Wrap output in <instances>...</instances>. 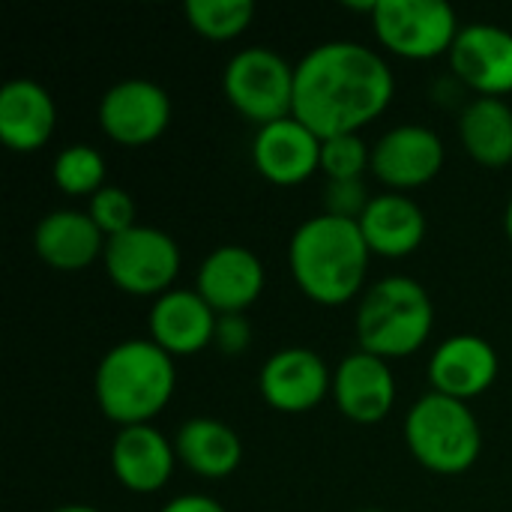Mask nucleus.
Returning a JSON list of instances; mask_svg holds the SVG:
<instances>
[{
  "label": "nucleus",
  "instance_id": "1",
  "mask_svg": "<svg viewBox=\"0 0 512 512\" xmlns=\"http://www.w3.org/2000/svg\"><path fill=\"white\" fill-rule=\"evenodd\" d=\"M390 63L369 45L333 39L309 48L294 63V114L321 141L360 132L393 102Z\"/></svg>",
  "mask_w": 512,
  "mask_h": 512
},
{
  "label": "nucleus",
  "instance_id": "2",
  "mask_svg": "<svg viewBox=\"0 0 512 512\" xmlns=\"http://www.w3.org/2000/svg\"><path fill=\"white\" fill-rule=\"evenodd\" d=\"M369 258L372 249L360 225L330 213L306 219L288 243V264L297 288L321 306L354 300L366 282Z\"/></svg>",
  "mask_w": 512,
  "mask_h": 512
},
{
  "label": "nucleus",
  "instance_id": "3",
  "mask_svg": "<svg viewBox=\"0 0 512 512\" xmlns=\"http://www.w3.org/2000/svg\"><path fill=\"white\" fill-rule=\"evenodd\" d=\"M174 387V357L153 339H126L114 345L93 375L96 405L120 429L150 423L171 402Z\"/></svg>",
  "mask_w": 512,
  "mask_h": 512
},
{
  "label": "nucleus",
  "instance_id": "4",
  "mask_svg": "<svg viewBox=\"0 0 512 512\" xmlns=\"http://www.w3.org/2000/svg\"><path fill=\"white\" fill-rule=\"evenodd\" d=\"M435 327L429 291L411 276H384L375 282L357 309V342L381 360L417 354Z\"/></svg>",
  "mask_w": 512,
  "mask_h": 512
},
{
  "label": "nucleus",
  "instance_id": "5",
  "mask_svg": "<svg viewBox=\"0 0 512 512\" xmlns=\"http://www.w3.org/2000/svg\"><path fill=\"white\" fill-rule=\"evenodd\" d=\"M405 444L426 471L459 477L477 465L483 432L468 402L432 390L411 405L405 417Z\"/></svg>",
  "mask_w": 512,
  "mask_h": 512
},
{
  "label": "nucleus",
  "instance_id": "6",
  "mask_svg": "<svg viewBox=\"0 0 512 512\" xmlns=\"http://www.w3.org/2000/svg\"><path fill=\"white\" fill-rule=\"evenodd\" d=\"M222 90L234 111L258 126L294 114V66L273 48L249 45L237 51L222 72Z\"/></svg>",
  "mask_w": 512,
  "mask_h": 512
},
{
  "label": "nucleus",
  "instance_id": "7",
  "mask_svg": "<svg viewBox=\"0 0 512 512\" xmlns=\"http://www.w3.org/2000/svg\"><path fill=\"white\" fill-rule=\"evenodd\" d=\"M102 264L114 288L123 294L162 297L174 288L183 258L177 240L168 231L135 225L126 234L108 237Z\"/></svg>",
  "mask_w": 512,
  "mask_h": 512
},
{
  "label": "nucleus",
  "instance_id": "8",
  "mask_svg": "<svg viewBox=\"0 0 512 512\" xmlns=\"http://www.w3.org/2000/svg\"><path fill=\"white\" fill-rule=\"evenodd\" d=\"M372 30L387 51L408 60H432L450 54L462 27L444 0H375Z\"/></svg>",
  "mask_w": 512,
  "mask_h": 512
},
{
  "label": "nucleus",
  "instance_id": "9",
  "mask_svg": "<svg viewBox=\"0 0 512 512\" xmlns=\"http://www.w3.org/2000/svg\"><path fill=\"white\" fill-rule=\"evenodd\" d=\"M171 123V96L147 78H123L99 99L102 132L123 147H144L162 138Z\"/></svg>",
  "mask_w": 512,
  "mask_h": 512
},
{
  "label": "nucleus",
  "instance_id": "10",
  "mask_svg": "<svg viewBox=\"0 0 512 512\" xmlns=\"http://www.w3.org/2000/svg\"><path fill=\"white\" fill-rule=\"evenodd\" d=\"M444 141L423 123L387 129L372 144V174L390 189H417L435 180L444 168Z\"/></svg>",
  "mask_w": 512,
  "mask_h": 512
},
{
  "label": "nucleus",
  "instance_id": "11",
  "mask_svg": "<svg viewBox=\"0 0 512 512\" xmlns=\"http://www.w3.org/2000/svg\"><path fill=\"white\" fill-rule=\"evenodd\" d=\"M258 387L264 402L282 414H306L333 390V375L324 357L312 348H282L261 366Z\"/></svg>",
  "mask_w": 512,
  "mask_h": 512
},
{
  "label": "nucleus",
  "instance_id": "12",
  "mask_svg": "<svg viewBox=\"0 0 512 512\" xmlns=\"http://www.w3.org/2000/svg\"><path fill=\"white\" fill-rule=\"evenodd\" d=\"M450 66L480 96L512 93V33L489 24H465L450 48Z\"/></svg>",
  "mask_w": 512,
  "mask_h": 512
},
{
  "label": "nucleus",
  "instance_id": "13",
  "mask_svg": "<svg viewBox=\"0 0 512 512\" xmlns=\"http://www.w3.org/2000/svg\"><path fill=\"white\" fill-rule=\"evenodd\" d=\"M264 264L246 246L213 249L195 276V291L216 315H243L264 291Z\"/></svg>",
  "mask_w": 512,
  "mask_h": 512
},
{
  "label": "nucleus",
  "instance_id": "14",
  "mask_svg": "<svg viewBox=\"0 0 512 512\" xmlns=\"http://www.w3.org/2000/svg\"><path fill=\"white\" fill-rule=\"evenodd\" d=\"M252 165L276 186H297L321 171V138L297 117L258 126L252 138Z\"/></svg>",
  "mask_w": 512,
  "mask_h": 512
},
{
  "label": "nucleus",
  "instance_id": "15",
  "mask_svg": "<svg viewBox=\"0 0 512 512\" xmlns=\"http://www.w3.org/2000/svg\"><path fill=\"white\" fill-rule=\"evenodd\" d=\"M501 372L498 351L477 333L444 339L429 360V384L435 393L468 402L483 396Z\"/></svg>",
  "mask_w": 512,
  "mask_h": 512
},
{
  "label": "nucleus",
  "instance_id": "16",
  "mask_svg": "<svg viewBox=\"0 0 512 512\" xmlns=\"http://www.w3.org/2000/svg\"><path fill=\"white\" fill-rule=\"evenodd\" d=\"M333 399L348 420L360 426L381 423L396 405V378L390 363L369 351L348 354L336 366Z\"/></svg>",
  "mask_w": 512,
  "mask_h": 512
},
{
  "label": "nucleus",
  "instance_id": "17",
  "mask_svg": "<svg viewBox=\"0 0 512 512\" xmlns=\"http://www.w3.org/2000/svg\"><path fill=\"white\" fill-rule=\"evenodd\" d=\"M150 339L171 357H189L213 345L219 315L192 288H171L153 300L150 309Z\"/></svg>",
  "mask_w": 512,
  "mask_h": 512
},
{
  "label": "nucleus",
  "instance_id": "18",
  "mask_svg": "<svg viewBox=\"0 0 512 512\" xmlns=\"http://www.w3.org/2000/svg\"><path fill=\"white\" fill-rule=\"evenodd\" d=\"M177 465V450L168 444V438L144 423V426H126L111 441V471L114 480L135 492V495H153L168 486Z\"/></svg>",
  "mask_w": 512,
  "mask_h": 512
},
{
  "label": "nucleus",
  "instance_id": "19",
  "mask_svg": "<svg viewBox=\"0 0 512 512\" xmlns=\"http://www.w3.org/2000/svg\"><path fill=\"white\" fill-rule=\"evenodd\" d=\"M57 129L51 93L30 78H12L0 90V141L15 153L42 150Z\"/></svg>",
  "mask_w": 512,
  "mask_h": 512
},
{
  "label": "nucleus",
  "instance_id": "20",
  "mask_svg": "<svg viewBox=\"0 0 512 512\" xmlns=\"http://www.w3.org/2000/svg\"><path fill=\"white\" fill-rule=\"evenodd\" d=\"M108 237L81 210H54L39 219L33 231V249L42 264L60 273H78L105 255Z\"/></svg>",
  "mask_w": 512,
  "mask_h": 512
},
{
  "label": "nucleus",
  "instance_id": "21",
  "mask_svg": "<svg viewBox=\"0 0 512 512\" xmlns=\"http://www.w3.org/2000/svg\"><path fill=\"white\" fill-rule=\"evenodd\" d=\"M372 255L405 258L420 249L426 240V213L417 201L402 192L372 195L369 207L357 219Z\"/></svg>",
  "mask_w": 512,
  "mask_h": 512
},
{
  "label": "nucleus",
  "instance_id": "22",
  "mask_svg": "<svg viewBox=\"0 0 512 512\" xmlns=\"http://www.w3.org/2000/svg\"><path fill=\"white\" fill-rule=\"evenodd\" d=\"M177 462H183L192 474L204 480H225L243 462L240 435L213 417H192L174 435Z\"/></svg>",
  "mask_w": 512,
  "mask_h": 512
},
{
  "label": "nucleus",
  "instance_id": "23",
  "mask_svg": "<svg viewBox=\"0 0 512 512\" xmlns=\"http://www.w3.org/2000/svg\"><path fill=\"white\" fill-rule=\"evenodd\" d=\"M459 138L468 156L486 168L512 162V108L498 96H477L459 117Z\"/></svg>",
  "mask_w": 512,
  "mask_h": 512
},
{
  "label": "nucleus",
  "instance_id": "24",
  "mask_svg": "<svg viewBox=\"0 0 512 512\" xmlns=\"http://www.w3.org/2000/svg\"><path fill=\"white\" fill-rule=\"evenodd\" d=\"M183 15L195 33L213 42H228L240 36L252 18H255V3L252 0H186Z\"/></svg>",
  "mask_w": 512,
  "mask_h": 512
},
{
  "label": "nucleus",
  "instance_id": "25",
  "mask_svg": "<svg viewBox=\"0 0 512 512\" xmlns=\"http://www.w3.org/2000/svg\"><path fill=\"white\" fill-rule=\"evenodd\" d=\"M51 177L66 195H96L105 186V159L90 144H69L54 156Z\"/></svg>",
  "mask_w": 512,
  "mask_h": 512
},
{
  "label": "nucleus",
  "instance_id": "26",
  "mask_svg": "<svg viewBox=\"0 0 512 512\" xmlns=\"http://www.w3.org/2000/svg\"><path fill=\"white\" fill-rule=\"evenodd\" d=\"M366 168H372V147L360 138V132L321 141V171L327 180H363Z\"/></svg>",
  "mask_w": 512,
  "mask_h": 512
},
{
  "label": "nucleus",
  "instance_id": "27",
  "mask_svg": "<svg viewBox=\"0 0 512 512\" xmlns=\"http://www.w3.org/2000/svg\"><path fill=\"white\" fill-rule=\"evenodd\" d=\"M87 216L96 222V228L105 234V237H117V234H126L129 228H135V198L120 189V186H102L93 198H90V207H87Z\"/></svg>",
  "mask_w": 512,
  "mask_h": 512
},
{
  "label": "nucleus",
  "instance_id": "28",
  "mask_svg": "<svg viewBox=\"0 0 512 512\" xmlns=\"http://www.w3.org/2000/svg\"><path fill=\"white\" fill-rule=\"evenodd\" d=\"M366 183L363 180H327L324 192V213L339 216V219H360L363 210L369 207Z\"/></svg>",
  "mask_w": 512,
  "mask_h": 512
},
{
  "label": "nucleus",
  "instance_id": "29",
  "mask_svg": "<svg viewBox=\"0 0 512 512\" xmlns=\"http://www.w3.org/2000/svg\"><path fill=\"white\" fill-rule=\"evenodd\" d=\"M216 348L225 354H243L252 342V327L243 315H219L216 324Z\"/></svg>",
  "mask_w": 512,
  "mask_h": 512
},
{
  "label": "nucleus",
  "instance_id": "30",
  "mask_svg": "<svg viewBox=\"0 0 512 512\" xmlns=\"http://www.w3.org/2000/svg\"><path fill=\"white\" fill-rule=\"evenodd\" d=\"M159 512H225V507L210 495H180L168 501Z\"/></svg>",
  "mask_w": 512,
  "mask_h": 512
},
{
  "label": "nucleus",
  "instance_id": "31",
  "mask_svg": "<svg viewBox=\"0 0 512 512\" xmlns=\"http://www.w3.org/2000/svg\"><path fill=\"white\" fill-rule=\"evenodd\" d=\"M51 512H102L96 510V507H90V504H63V507H57V510Z\"/></svg>",
  "mask_w": 512,
  "mask_h": 512
},
{
  "label": "nucleus",
  "instance_id": "32",
  "mask_svg": "<svg viewBox=\"0 0 512 512\" xmlns=\"http://www.w3.org/2000/svg\"><path fill=\"white\" fill-rule=\"evenodd\" d=\"M504 228H507V237L512 240V198L510 204H507V213H504Z\"/></svg>",
  "mask_w": 512,
  "mask_h": 512
},
{
  "label": "nucleus",
  "instance_id": "33",
  "mask_svg": "<svg viewBox=\"0 0 512 512\" xmlns=\"http://www.w3.org/2000/svg\"><path fill=\"white\" fill-rule=\"evenodd\" d=\"M360 512H381V510H360Z\"/></svg>",
  "mask_w": 512,
  "mask_h": 512
}]
</instances>
